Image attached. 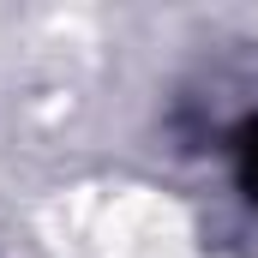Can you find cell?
Listing matches in <instances>:
<instances>
[{"mask_svg": "<svg viewBox=\"0 0 258 258\" xmlns=\"http://www.w3.org/2000/svg\"><path fill=\"white\" fill-rule=\"evenodd\" d=\"M234 180H240L246 204L258 210V114H252L240 132H234Z\"/></svg>", "mask_w": 258, "mask_h": 258, "instance_id": "1", "label": "cell"}]
</instances>
